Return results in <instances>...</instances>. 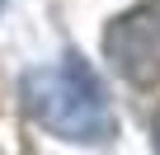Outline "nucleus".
<instances>
[{"label":"nucleus","mask_w":160,"mask_h":155,"mask_svg":"<svg viewBox=\"0 0 160 155\" xmlns=\"http://www.w3.org/2000/svg\"><path fill=\"white\" fill-rule=\"evenodd\" d=\"M19 99L42 132H52L71 146H104L118 132V118L108 108V94L99 85V75L75 56L24 70Z\"/></svg>","instance_id":"f257e3e1"},{"label":"nucleus","mask_w":160,"mask_h":155,"mask_svg":"<svg viewBox=\"0 0 160 155\" xmlns=\"http://www.w3.org/2000/svg\"><path fill=\"white\" fill-rule=\"evenodd\" d=\"M104 56L127 85L146 90L160 80V5L155 0L122 10L104 28Z\"/></svg>","instance_id":"f03ea898"},{"label":"nucleus","mask_w":160,"mask_h":155,"mask_svg":"<svg viewBox=\"0 0 160 155\" xmlns=\"http://www.w3.org/2000/svg\"><path fill=\"white\" fill-rule=\"evenodd\" d=\"M151 146H155V155H160V118H155V127H151Z\"/></svg>","instance_id":"7ed1b4c3"},{"label":"nucleus","mask_w":160,"mask_h":155,"mask_svg":"<svg viewBox=\"0 0 160 155\" xmlns=\"http://www.w3.org/2000/svg\"><path fill=\"white\" fill-rule=\"evenodd\" d=\"M0 10H5V0H0Z\"/></svg>","instance_id":"20e7f679"}]
</instances>
